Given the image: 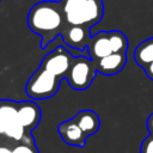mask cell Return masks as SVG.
<instances>
[{
	"mask_svg": "<svg viewBox=\"0 0 153 153\" xmlns=\"http://www.w3.org/2000/svg\"><path fill=\"white\" fill-rule=\"evenodd\" d=\"M73 57L74 56L66 48H62L61 45H59L51 51H49L42 59L39 63V68L50 72L51 74H54L55 76L62 80V79H66V75L71 67Z\"/></svg>",
	"mask_w": 153,
	"mask_h": 153,
	"instance_id": "5",
	"label": "cell"
},
{
	"mask_svg": "<svg viewBox=\"0 0 153 153\" xmlns=\"http://www.w3.org/2000/svg\"><path fill=\"white\" fill-rule=\"evenodd\" d=\"M68 25H80L91 29L104 16L103 0H60Z\"/></svg>",
	"mask_w": 153,
	"mask_h": 153,
	"instance_id": "2",
	"label": "cell"
},
{
	"mask_svg": "<svg viewBox=\"0 0 153 153\" xmlns=\"http://www.w3.org/2000/svg\"><path fill=\"white\" fill-rule=\"evenodd\" d=\"M57 131L61 139L69 146L84 147L86 143L87 136L74 121V118L66 120L57 126Z\"/></svg>",
	"mask_w": 153,
	"mask_h": 153,
	"instance_id": "9",
	"label": "cell"
},
{
	"mask_svg": "<svg viewBox=\"0 0 153 153\" xmlns=\"http://www.w3.org/2000/svg\"><path fill=\"white\" fill-rule=\"evenodd\" d=\"M73 118L87 137L96 134L100 127L99 116L93 110H88V109L80 110Z\"/></svg>",
	"mask_w": 153,
	"mask_h": 153,
	"instance_id": "11",
	"label": "cell"
},
{
	"mask_svg": "<svg viewBox=\"0 0 153 153\" xmlns=\"http://www.w3.org/2000/svg\"><path fill=\"white\" fill-rule=\"evenodd\" d=\"M140 153H153V135H148L143 139L140 147Z\"/></svg>",
	"mask_w": 153,
	"mask_h": 153,
	"instance_id": "16",
	"label": "cell"
},
{
	"mask_svg": "<svg viewBox=\"0 0 153 153\" xmlns=\"http://www.w3.org/2000/svg\"><path fill=\"white\" fill-rule=\"evenodd\" d=\"M0 142H1V139H0Z\"/></svg>",
	"mask_w": 153,
	"mask_h": 153,
	"instance_id": "20",
	"label": "cell"
},
{
	"mask_svg": "<svg viewBox=\"0 0 153 153\" xmlns=\"http://www.w3.org/2000/svg\"><path fill=\"white\" fill-rule=\"evenodd\" d=\"M41 108L32 100L18 102L17 105V121L22 124L26 133H31L41 121Z\"/></svg>",
	"mask_w": 153,
	"mask_h": 153,
	"instance_id": "6",
	"label": "cell"
},
{
	"mask_svg": "<svg viewBox=\"0 0 153 153\" xmlns=\"http://www.w3.org/2000/svg\"><path fill=\"white\" fill-rule=\"evenodd\" d=\"M0 153H12V148L7 146H1L0 145Z\"/></svg>",
	"mask_w": 153,
	"mask_h": 153,
	"instance_id": "19",
	"label": "cell"
},
{
	"mask_svg": "<svg viewBox=\"0 0 153 153\" xmlns=\"http://www.w3.org/2000/svg\"><path fill=\"white\" fill-rule=\"evenodd\" d=\"M143 71H145V73H146V75L153 81V62L151 63V65H148L146 68H143Z\"/></svg>",
	"mask_w": 153,
	"mask_h": 153,
	"instance_id": "18",
	"label": "cell"
},
{
	"mask_svg": "<svg viewBox=\"0 0 153 153\" xmlns=\"http://www.w3.org/2000/svg\"><path fill=\"white\" fill-rule=\"evenodd\" d=\"M61 37L67 47L73 48L75 50H84L91 38L90 29L80 25H68L61 33Z\"/></svg>",
	"mask_w": 153,
	"mask_h": 153,
	"instance_id": "8",
	"label": "cell"
},
{
	"mask_svg": "<svg viewBox=\"0 0 153 153\" xmlns=\"http://www.w3.org/2000/svg\"><path fill=\"white\" fill-rule=\"evenodd\" d=\"M135 63L142 69L153 62V37L139 43L133 54Z\"/></svg>",
	"mask_w": 153,
	"mask_h": 153,
	"instance_id": "13",
	"label": "cell"
},
{
	"mask_svg": "<svg viewBox=\"0 0 153 153\" xmlns=\"http://www.w3.org/2000/svg\"><path fill=\"white\" fill-rule=\"evenodd\" d=\"M88 56L92 61H97L104 56H108L114 53L110 31H98L92 35L90 42L86 47Z\"/></svg>",
	"mask_w": 153,
	"mask_h": 153,
	"instance_id": "7",
	"label": "cell"
},
{
	"mask_svg": "<svg viewBox=\"0 0 153 153\" xmlns=\"http://www.w3.org/2000/svg\"><path fill=\"white\" fill-rule=\"evenodd\" d=\"M17 105L14 100H0V135H4L6 129L17 122Z\"/></svg>",
	"mask_w": 153,
	"mask_h": 153,
	"instance_id": "12",
	"label": "cell"
},
{
	"mask_svg": "<svg viewBox=\"0 0 153 153\" xmlns=\"http://www.w3.org/2000/svg\"><path fill=\"white\" fill-rule=\"evenodd\" d=\"M146 128H147L149 135H153V112L146 120Z\"/></svg>",
	"mask_w": 153,
	"mask_h": 153,
	"instance_id": "17",
	"label": "cell"
},
{
	"mask_svg": "<svg viewBox=\"0 0 153 153\" xmlns=\"http://www.w3.org/2000/svg\"><path fill=\"white\" fill-rule=\"evenodd\" d=\"M27 26L31 32L41 37L39 47L45 49L67 26L61 1H39L36 2L27 13Z\"/></svg>",
	"mask_w": 153,
	"mask_h": 153,
	"instance_id": "1",
	"label": "cell"
},
{
	"mask_svg": "<svg viewBox=\"0 0 153 153\" xmlns=\"http://www.w3.org/2000/svg\"><path fill=\"white\" fill-rule=\"evenodd\" d=\"M61 79L50 72L37 68L25 85V93L35 100H43L54 97L60 87Z\"/></svg>",
	"mask_w": 153,
	"mask_h": 153,
	"instance_id": "3",
	"label": "cell"
},
{
	"mask_svg": "<svg viewBox=\"0 0 153 153\" xmlns=\"http://www.w3.org/2000/svg\"><path fill=\"white\" fill-rule=\"evenodd\" d=\"M12 153H38L35 140L31 136V133L26 134L25 137L12 148Z\"/></svg>",
	"mask_w": 153,
	"mask_h": 153,
	"instance_id": "14",
	"label": "cell"
},
{
	"mask_svg": "<svg viewBox=\"0 0 153 153\" xmlns=\"http://www.w3.org/2000/svg\"><path fill=\"white\" fill-rule=\"evenodd\" d=\"M93 62L98 73L104 75H115L124 68L127 63V53H112Z\"/></svg>",
	"mask_w": 153,
	"mask_h": 153,
	"instance_id": "10",
	"label": "cell"
},
{
	"mask_svg": "<svg viewBox=\"0 0 153 153\" xmlns=\"http://www.w3.org/2000/svg\"><path fill=\"white\" fill-rule=\"evenodd\" d=\"M0 1H1V0H0Z\"/></svg>",
	"mask_w": 153,
	"mask_h": 153,
	"instance_id": "21",
	"label": "cell"
},
{
	"mask_svg": "<svg viewBox=\"0 0 153 153\" xmlns=\"http://www.w3.org/2000/svg\"><path fill=\"white\" fill-rule=\"evenodd\" d=\"M97 73L94 62L90 57L79 55L73 57L66 80L73 90L84 91L92 85Z\"/></svg>",
	"mask_w": 153,
	"mask_h": 153,
	"instance_id": "4",
	"label": "cell"
},
{
	"mask_svg": "<svg viewBox=\"0 0 153 153\" xmlns=\"http://www.w3.org/2000/svg\"><path fill=\"white\" fill-rule=\"evenodd\" d=\"M26 134H29V133H26L25 131V129L22 127V124L17 121V122H14L13 124H11L7 129H6V131H5V136L7 137V139H10V140H12V141H14V142H20L24 137H25V135Z\"/></svg>",
	"mask_w": 153,
	"mask_h": 153,
	"instance_id": "15",
	"label": "cell"
}]
</instances>
